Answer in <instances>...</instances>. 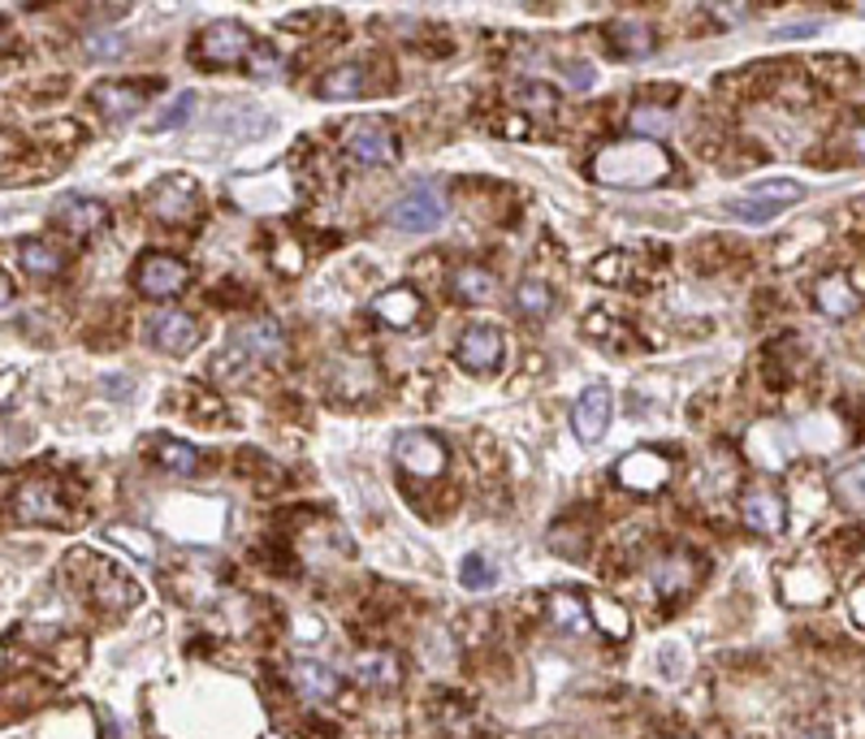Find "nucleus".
Wrapping results in <instances>:
<instances>
[{"label":"nucleus","instance_id":"obj_20","mask_svg":"<svg viewBox=\"0 0 865 739\" xmlns=\"http://www.w3.org/2000/svg\"><path fill=\"white\" fill-rule=\"evenodd\" d=\"M814 308L831 320H848V316L862 311V294L844 272H826V277L814 281Z\"/></svg>","mask_w":865,"mask_h":739},{"label":"nucleus","instance_id":"obj_28","mask_svg":"<svg viewBox=\"0 0 865 739\" xmlns=\"http://www.w3.org/2000/svg\"><path fill=\"white\" fill-rule=\"evenodd\" d=\"M515 311L519 316H528V320H546V316H554V290L546 286V281H519L515 286Z\"/></svg>","mask_w":865,"mask_h":739},{"label":"nucleus","instance_id":"obj_32","mask_svg":"<svg viewBox=\"0 0 865 739\" xmlns=\"http://www.w3.org/2000/svg\"><path fill=\"white\" fill-rule=\"evenodd\" d=\"M459 583H464L468 592H489V588L498 583V567H494V558H485V553H468V558L459 562Z\"/></svg>","mask_w":865,"mask_h":739},{"label":"nucleus","instance_id":"obj_25","mask_svg":"<svg viewBox=\"0 0 865 739\" xmlns=\"http://www.w3.org/2000/svg\"><path fill=\"white\" fill-rule=\"evenodd\" d=\"M450 290H455V299L459 303H494V294H498V277L489 269H480V264H459V269L450 272Z\"/></svg>","mask_w":865,"mask_h":739},{"label":"nucleus","instance_id":"obj_4","mask_svg":"<svg viewBox=\"0 0 865 739\" xmlns=\"http://www.w3.org/2000/svg\"><path fill=\"white\" fill-rule=\"evenodd\" d=\"M191 277H196L191 264L178 260V256H169V251H148V256L135 264V272H130L135 290H139L143 299H157V303H169V299L187 294Z\"/></svg>","mask_w":865,"mask_h":739},{"label":"nucleus","instance_id":"obj_31","mask_svg":"<svg viewBox=\"0 0 865 739\" xmlns=\"http://www.w3.org/2000/svg\"><path fill=\"white\" fill-rule=\"evenodd\" d=\"M831 493L853 510H865V463H848L831 476Z\"/></svg>","mask_w":865,"mask_h":739},{"label":"nucleus","instance_id":"obj_23","mask_svg":"<svg viewBox=\"0 0 865 739\" xmlns=\"http://www.w3.org/2000/svg\"><path fill=\"white\" fill-rule=\"evenodd\" d=\"M670 476V463L663 455H654V450H640V455H628L624 463H619V480L628 485V489H663Z\"/></svg>","mask_w":865,"mask_h":739},{"label":"nucleus","instance_id":"obj_24","mask_svg":"<svg viewBox=\"0 0 865 739\" xmlns=\"http://www.w3.org/2000/svg\"><path fill=\"white\" fill-rule=\"evenodd\" d=\"M320 100H359L368 96V70L359 61H347V66H334L320 74V87H316Z\"/></svg>","mask_w":865,"mask_h":739},{"label":"nucleus","instance_id":"obj_33","mask_svg":"<svg viewBox=\"0 0 865 739\" xmlns=\"http://www.w3.org/2000/svg\"><path fill=\"white\" fill-rule=\"evenodd\" d=\"M515 104H524L528 113H554V91L541 82H524L515 87Z\"/></svg>","mask_w":865,"mask_h":739},{"label":"nucleus","instance_id":"obj_27","mask_svg":"<svg viewBox=\"0 0 865 739\" xmlns=\"http://www.w3.org/2000/svg\"><path fill=\"white\" fill-rule=\"evenodd\" d=\"M152 459H157V467H165L169 476H191V471H199V455L191 441H178V437H160L157 446H152Z\"/></svg>","mask_w":865,"mask_h":739},{"label":"nucleus","instance_id":"obj_1","mask_svg":"<svg viewBox=\"0 0 865 739\" xmlns=\"http://www.w3.org/2000/svg\"><path fill=\"white\" fill-rule=\"evenodd\" d=\"M670 173H675V160L649 139H624L593 156V178L615 191H649L667 182Z\"/></svg>","mask_w":865,"mask_h":739},{"label":"nucleus","instance_id":"obj_39","mask_svg":"<svg viewBox=\"0 0 865 739\" xmlns=\"http://www.w3.org/2000/svg\"><path fill=\"white\" fill-rule=\"evenodd\" d=\"M9 299H13V286H9V277H4V272H0V308H4V303H9Z\"/></svg>","mask_w":865,"mask_h":739},{"label":"nucleus","instance_id":"obj_6","mask_svg":"<svg viewBox=\"0 0 865 739\" xmlns=\"http://www.w3.org/2000/svg\"><path fill=\"white\" fill-rule=\"evenodd\" d=\"M160 91V78H105V82H96L91 87V109L100 117H109V121H126V117L143 113L148 109V100Z\"/></svg>","mask_w":865,"mask_h":739},{"label":"nucleus","instance_id":"obj_19","mask_svg":"<svg viewBox=\"0 0 865 739\" xmlns=\"http://www.w3.org/2000/svg\"><path fill=\"white\" fill-rule=\"evenodd\" d=\"M13 506H18V519H27V523H61L66 519V502H61L52 480H27Z\"/></svg>","mask_w":865,"mask_h":739},{"label":"nucleus","instance_id":"obj_29","mask_svg":"<svg viewBox=\"0 0 865 739\" xmlns=\"http://www.w3.org/2000/svg\"><path fill=\"white\" fill-rule=\"evenodd\" d=\"M628 126L636 139H663L670 126H675V113H670L667 104H636Z\"/></svg>","mask_w":865,"mask_h":739},{"label":"nucleus","instance_id":"obj_34","mask_svg":"<svg viewBox=\"0 0 865 739\" xmlns=\"http://www.w3.org/2000/svg\"><path fill=\"white\" fill-rule=\"evenodd\" d=\"M196 113V96L191 91H182L165 113L157 117V130H178V126H187V117Z\"/></svg>","mask_w":865,"mask_h":739},{"label":"nucleus","instance_id":"obj_40","mask_svg":"<svg viewBox=\"0 0 865 739\" xmlns=\"http://www.w3.org/2000/svg\"><path fill=\"white\" fill-rule=\"evenodd\" d=\"M801 739H826V736H823V731H805Z\"/></svg>","mask_w":865,"mask_h":739},{"label":"nucleus","instance_id":"obj_17","mask_svg":"<svg viewBox=\"0 0 865 739\" xmlns=\"http://www.w3.org/2000/svg\"><path fill=\"white\" fill-rule=\"evenodd\" d=\"M290 688H295V697L308 700V705H329V700L338 697L342 679H338V670H334V666L304 658V661H295V666H290Z\"/></svg>","mask_w":865,"mask_h":739},{"label":"nucleus","instance_id":"obj_38","mask_svg":"<svg viewBox=\"0 0 865 739\" xmlns=\"http://www.w3.org/2000/svg\"><path fill=\"white\" fill-rule=\"evenodd\" d=\"M844 148H848V156H853L857 164H865V121H857V126L844 134Z\"/></svg>","mask_w":865,"mask_h":739},{"label":"nucleus","instance_id":"obj_10","mask_svg":"<svg viewBox=\"0 0 865 739\" xmlns=\"http://www.w3.org/2000/svg\"><path fill=\"white\" fill-rule=\"evenodd\" d=\"M148 208H152V217L165 221V226H187V221L199 217V182L173 173V178H165L157 191L148 194Z\"/></svg>","mask_w":865,"mask_h":739},{"label":"nucleus","instance_id":"obj_9","mask_svg":"<svg viewBox=\"0 0 865 739\" xmlns=\"http://www.w3.org/2000/svg\"><path fill=\"white\" fill-rule=\"evenodd\" d=\"M394 463L411 471V476H420V480H432V476L446 471V441L425 432V428H411L394 441Z\"/></svg>","mask_w":865,"mask_h":739},{"label":"nucleus","instance_id":"obj_11","mask_svg":"<svg viewBox=\"0 0 865 739\" xmlns=\"http://www.w3.org/2000/svg\"><path fill=\"white\" fill-rule=\"evenodd\" d=\"M148 342L165 354H191L203 342V324H199L191 311L165 308L148 320Z\"/></svg>","mask_w":865,"mask_h":739},{"label":"nucleus","instance_id":"obj_2","mask_svg":"<svg viewBox=\"0 0 865 739\" xmlns=\"http://www.w3.org/2000/svg\"><path fill=\"white\" fill-rule=\"evenodd\" d=\"M281 350H286V333H281V324H277L274 316L242 320V324L230 329L226 347L217 354V377H221V381H238V377H247L251 368L277 359Z\"/></svg>","mask_w":865,"mask_h":739},{"label":"nucleus","instance_id":"obj_30","mask_svg":"<svg viewBox=\"0 0 865 739\" xmlns=\"http://www.w3.org/2000/svg\"><path fill=\"white\" fill-rule=\"evenodd\" d=\"M550 610H554V627H558V631H571V636H580V631H589V627H593L589 606H585L580 597H567V592H558V597L550 601Z\"/></svg>","mask_w":865,"mask_h":739},{"label":"nucleus","instance_id":"obj_12","mask_svg":"<svg viewBox=\"0 0 865 739\" xmlns=\"http://www.w3.org/2000/svg\"><path fill=\"white\" fill-rule=\"evenodd\" d=\"M503 354H507V338H503L498 324H468V329L459 333V347H455V359H459L468 372H476V377L494 372V368L503 363Z\"/></svg>","mask_w":865,"mask_h":739},{"label":"nucleus","instance_id":"obj_21","mask_svg":"<svg viewBox=\"0 0 865 739\" xmlns=\"http://www.w3.org/2000/svg\"><path fill=\"white\" fill-rule=\"evenodd\" d=\"M372 316L390 329H411L420 316H425V299L411 290V286H394V290H381L372 299Z\"/></svg>","mask_w":865,"mask_h":739},{"label":"nucleus","instance_id":"obj_5","mask_svg":"<svg viewBox=\"0 0 865 739\" xmlns=\"http://www.w3.org/2000/svg\"><path fill=\"white\" fill-rule=\"evenodd\" d=\"M801 199H805V187L792 182V178H779V182H757V187H748L740 199H727L723 212L736 217V221H748V226H766L770 217H779L784 208L801 203Z\"/></svg>","mask_w":865,"mask_h":739},{"label":"nucleus","instance_id":"obj_37","mask_svg":"<svg viewBox=\"0 0 865 739\" xmlns=\"http://www.w3.org/2000/svg\"><path fill=\"white\" fill-rule=\"evenodd\" d=\"M126 52V39L121 36H87V57H96V61H109V57H121Z\"/></svg>","mask_w":865,"mask_h":739},{"label":"nucleus","instance_id":"obj_26","mask_svg":"<svg viewBox=\"0 0 865 739\" xmlns=\"http://www.w3.org/2000/svg\"><path fill=\"white\" fill-rule=\"evenodd\" d=\"M18 264L31 272V277H57V272L66 269V256L52 242H43V238H22L18 242Z\"/></svg>","mask_w":865,"mask_h":739},{"label":"nucleus","instance_id":"obj_22","mask_svg":"<svg viewBox=\"0 0 865 739\" xmlns=\"http://www.w3.org/2000/svg\"><path fill=\"white\" fill-rule=\"evenodd\" d=\"M355 679L368 692H394L402 683V661L390 649H368V653L355 658Z\"/></svg>","mask_w":865,"mask_h":739},{"label":"nucleus","instance_id":"obj_36","mask_svg":"<svg viewBox=\"0 0 865 739\" xmlns=\"http://www.w3.org/2000/svg\"><path fill=\"white\" fill-rule=\"evenodd\" d=\"M593 619L601 622V627L610 622V631H615V640H619V636H628V615H624V610H619L615 601H593Z\"/></svg>","mask_w":865,"mask_h":739},{"label":"nucleus","instance_id":"obj_35","mask_svg":"<svg viewBox=\"0 0 865 739\" xmlns=\"http://www.w3.org/2000/svg\"><path fill=\"white\" fill-rule=\"evenodd\" d=\"M281 70V57H277V48H269V43H256V52H251V61H247V74H256V78H269Z\"/></svg>","mask_w":865,"mask_h":739},{"label":"nucleus","instance_id":"obj_3","mask_svg":"<svg viewBox=\"0 0 865 739\" xmlns=\"http://www.w3.org/2000/svg\"><path fill=\"white\" fill-rule=\"evenodd\" d=\"M256 52V36L242 22H208L191 43V61L203 70H238Z\"/></svg>","mask_w":865,"mask_h":739},{"label":"nucleus","instance_id":"obj_16","mask_svg":"<svg viewBox=\"0 0 865 739\" xmlns=\"http://www.w3.org/2000/svg\"><path fill=\"white\" fill-rule=\"evenodd\" d=\"M740 519L762 537H779L787 523V506L775 489H745L740 493Z\"/></svg>","mask_w":865,"mask_h":739},{"label":"nucleus","instance_id":"obj_15","mask_svg":"<svg viewBox=\"0 0 865 739\" xmlns=\"http://www.w3.org/2000/svg\"><path fill=\"white\" fill-rule=\"evenodd\" d=\"M52 221L70 238H91L109 226V208L100 199H87V194H61L52 203Z\"/></svg>","mask_w":865,"mask_h":739},{"label":"nucleus","instance_id":"obj_18","mask_svg":"<svg viewBox=\"0 0 865 739\" xmlns=\"http://www.w3.org/2000/svg\"><path fill=\"white\" fill-rule=\"evenodd\" d=\"M606 43H610V52H615L619 61H640V57H654L658 36H654V27L640 22V18H615V22L606 27Z\"/></svg>","mask_w":865,"mask_h":739},{"label":"nucleus","instance_id":"obj_13","mask_svg":"<svg viewBox=\"0 0 865 739\" xmlns=\"http://www.w3.org/2000/svg\"><path fill=\"white\" fill-rule=\"evenodd\" d=\"M610 420H615V393L606 386H589L576 398V407H571V428H576V437L585 446H597L606 437Z\"/></svg>","mask_w":865,"mask_h":739},{"label":"nucleus","instance_id":"obj_8","mask_svg":"<svg viewBox=\"0 0 865 739\" xmlns=\"http://www.w3.org/2000/svg\"><path fill=\"white\" fill-rule=\"evenodd\" d=\"M342 148H347V156H351L355 164L377 169V164H390V160H398V134H394L381 117H359V121L347 126Z\"/></svg>","mask_w":865,"mask_h":739},{"label":"nucleus","instance_id":"obj_14","mask_svg":"<svg viewBox=\"0 0 865 739\" xmlns=\"http://www.w3.org/2000/svg\"><path fill=\"white\" fill-rule=\"evenodd\" d=\"M697 580H702V558L688 549H670L649 567V583L658 597H684Z\"/></svg>","mask_w":865,"mask_h":739},{"label":"nucleus","instance_id":"obj_7","mask_svg":"<svg viewBox=\"0 0 865 739\" xmlns=\"http://www.w3.org/2000/svg\"><path fill=\"white\" fill-rule=\"evenodd\" d=\"M446 212H450L446 187H437V182H420V187H411V191L402 194V199L390 208V226L394 230H402V233H429L446 221Z\"/></svg>","mask_w":865,"mask_h":739}]
</instances>
